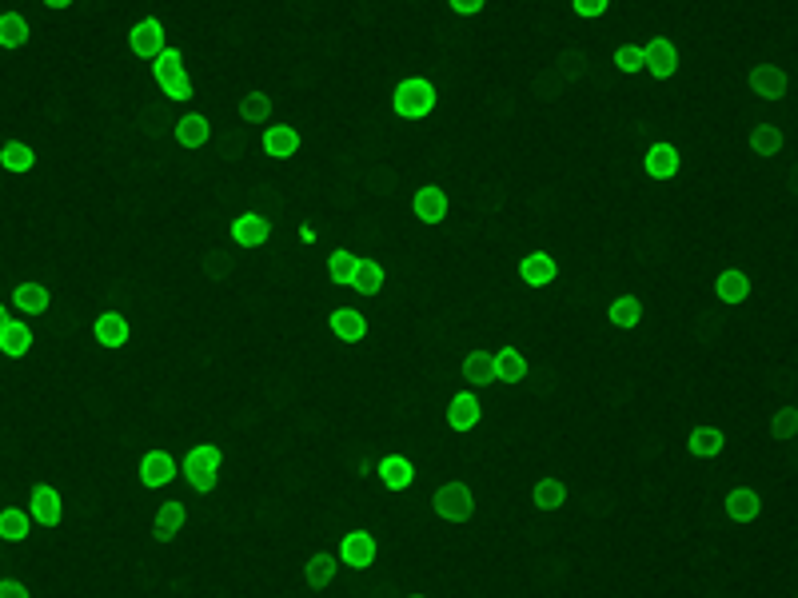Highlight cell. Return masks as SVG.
<instances>
[{
  "instance_id": "obj_8",
  "label": "cell",
  "mask_w": 798,
  "mask_h": 598,
  "mask_svg": "<svg viewBox=\"0 0 798 598\" xmlns=\"http://www.w3.org/2000/svg\"><path fill=\"white\" fill-rule=\"evenodd\" d=\"M411 212H415L419 224L439 228V224L451 216V196H447L439 184H423V188L411 196Z\"/></svg>"
},
{
  "instance_id": "obj_30",
  "label": "cell",
  "mask_w": 798,
  "mask_h": 598,
  "mask_svg": "<svg viewBox=\"0 0 798 598\" xmlns=\"http://www.w3.org/2000/svg\"><path fill=\"white\" fill-rule=\"evenodd\" d=\"M611 64L623 76H639V72H647V52H643V44H619L615 56H611Z\"/></svg>"
},
{
  "instance_id": "obj_21",
  "label": "cell",
  "mask_w": 798,
  "mask_h": 598,
  "mask_svg": "<svg viewBox=\"0 0 798 598\" xmlns=\"http://www.w3.org/2000/svg\"><path fill=\"white\" fill-rule=\"evenodd\" d=\"M567 499H571V491H567V483H563L559 475H543V479L531 487V503H535L539 511H559V507H567Z\"/></svg>"
},
{
  "instance_id": "obj_18",
  "label": "cell",
  "mask_w": 798,
  "mask_h": 598,
  "mask_svg": "<svg viewBox=\"0 0 798 598\" xmlns=\"http://www.w3.org/2000/svg\"><path fill=\"white\" fill-rule=\"evenodd\" d=\"M236 112H240V120H244V124H252V128H268V124H272V116H276V104H272V96H268V92L252 88V92H244V96H240Z\"/></svg>"
},
{
  "instance_id": "obj_15",
  "label": "cell",
  "mask_w": 798,
  "mask_h": 598,
  "mask_svg": "<svg viewBox=\"0 0 798 598\" xmlns=\"http://www.w3.org/2000/svg\"><path fill=\"white\" fill-rule=\"evenodd\" d=\"M28 515H32V523H40V527H56V523L64 519V495H60L56 487L40 483V487L32 491V503H28Z\"/></svg>"
},
{
  "instance_id": "obj_16",
  "label": "cell",
  "mask_w": 798,
  "mask_h": 598,
  "mask_svg": "<svg viewBox=\"0 0 798 598\" xmlns=\"http://www.w3.org/2000/svg\"><path fill=\"white\" fill-rule=\"evenodd\" d=\"M747 148H751L759 160H775V156L787 148V132H783L779 124L763 120V124H755V128L747 132Z\"/></svg>"
},
{
  "instance_id": "obj_23",
  "label": "cell",
  "mask_w": 798,
  "mask_h": 598,
  "mask_svg": "<svg viewBox=\"0 0 798 598\" xmlns=\"http://www.w3.org/2000/svg\"><path fill=\"white\" fill-rule=\"evenodd\" d=\"M28 40H32V24H28V16L16 12V8L0 12V48H24Z\"/></svg>"
},
{
  "instance_id": "obj_11",
  "label": "cell",
  "mask_w": 798,
  "mask_h": 598,
  "mask_svg": "<svg viewBox=\"0 0 798 598\" xmlns=\"http://www.w3.org/2000/svg\"><path fill=\"white\" fill-rule=\"evenodd\" d=\"M208 140H212V120L196 108H184L176 120V144L184 152H200V148H208Z\"/></svg>"
},
{
  "instance_id": "obj_3",
  "label": "cell",
  "mask_w": 798,
  "mask_h": 598,
  "mask_svg": "<svg viewBox=\"0 0 798 598\" xmlns=\"http://www.w3.org/2000/svg\"><path fill=\"white\" fill-rule=\"evenodd\" d=\"M431 511L443 523H471L479 515V499L463 479H451V483H439L431 491Z\"/></svg>"
},
{
  "instance_id": "obj_9",
  "label": "cell",
  "mask_w": 798,
  "mask_h": 598,
  "mask_svg": "<svg viewBox=\"0 0 798 598\" xmlns=\"http://www.w3.org/2000/svg\"><path fill=\"white\" fill-rule=\"evenodd\" d=\"M164 44H168V32H164L160 16H144V20L128 32V48H132V56H140V60H148V64L164 52Z\"/></svg>"
},
{
  "instance_id": "obj_19",
  "label": "cell",
  "mask_w": 798,
  "mask_h": 598,
  "mask_svg": "<svg viewBox=\"0 0 798 598\" xmlns=\"http://www.w3.org/2000/svg\"><path fill=\"white\" fill-rule=\"evenodd\" d=\"M607 315H611V323L619 327V331H635L643 319H647V303L639 296H615L611 299V307H607Z\"/></svg>"
},
{
  "instance_id": "obj_36",
  "label": "cell",
  "mask_w": 798,
  "mask_h": 598,
  "mask_svg": "<svg viewBox=\"0 0 798 598\" xmlns=\"http://www.w3.org/2000/svg\"><path fill=\"white\" fill-rule=\"evenodd\" d=\"M407 598H427V595H419V591H415V595H407Z\"/></svg>"
},
{
  "instance_id": "obj_24",
  "label": "cell",
  "mask_w": 798,
  "mask_h": 598,
  "mask_svg": "<svg viewBox=\"0 0 798 598\" xmlns=\"http://www.w3.org/2000/svg\"><path fill=\"white\" fill-rule=\"evenodd\" d=\"M188 68H184V48H176V44H164V52L152 60V80H156V88H164V84H172L176 76H184Z\"/></svg>"
},
{
  "instance_id": "obj_25",
  "label": "cell",
  "mask_w": 798,
  "mask_h": 598,
  "mask_svg": "<svg viewBox=\"0 0 798 598\" xmlns=\"http://www.w3.org/2000/svg\"><path fill=\"white\" fill-rule=\"evenodd\" d=\"M116 124H132V128H136V124H140V116H136V108H128V104H124V108H120V112H116V120H112V128H108V140H112V132H116ZM140 132H144V128H140ZM144 136H148V132H144ZM108 140H104V148H108ZM148 156H152V164H160V156H156V152H152V136H148ZM156 172H160V176H164V168H156ZM164 184H168V176H164ZM168 192H172V184H168ZM172 196H176V192H172ZM176 200H180V204H184V196H176ZM184 208H188V212H192V216H196V208H192V204H184ZM196 220H200V216H196ZM200 224H204V220H200ZM204 228H208V224H204ZM208 232H212V228H208ZM220 240H224V236H220Z\"/></svg>"
},
{
  "instance_id": "obj_17",
  "label": "cell",
  "mask_w": 798,
  "mask_h": 598,
  "mask_svg": "<svg viewBox=\"0 0 798 598\" xmlns=\"http://www.w3.org/2000/svg\"><path fill=\"white\" fill-rule=\"evenodd\" d=\"M715 296H719V303H727V307L747 303L751 299V276L743 268H723L715 276Z\"/></svg>"
},
{
  "instance_id": "obj_32",
  "label": "cell",
  "mask_w": 798,
  "mask_h": 598,
  "mask_svg": "<svg viewBox=\"0 0 798 598\" xmlns=\"http://www.w3.org/2000/svg\"><path fill=\"white\" fill-rule=\"evenodd\" d=\"M0 598H32V591H28L20 579L8 575V579H0Z\"/></svg>"
},
{
  "instance_id": "obj_12",
  "label": "cell",
  "mask_w": 798,
  "mask_h": 598,
  "mask_svg": "<svg viewBox=\"0 0 798 598\" xmlns=\"http://www.w3.org/2000/svg\"><path fill=\"white\" fill-rule=\"evenodd\" d=\"M723 511H727L731 523H755V519L763 515V495H759L755 487L739 483V487H731V491L723 495Z\"/></svg>"
},
{
  "instance_id": "obj_26",
  "label": "cell",
  "mask_w": 798,
  "mask_h": 598,
  "mask_svg": "<svg viewBox=\"0 0 798 598\" xmlns=\"http://www.w3.org/2000/svg\"><path fill=\"white\" fill-rule=\"evenodd\" d=\"M356 268H360V256L348 252V248H336V252L328 256V280H332L336 288H352Z\"/></svg>"
},
{
  "instance_id": "obj_35",
  "label": "cell",
  "mask_w": 798,
  "mask_h": 598,
  "mask_svg": "<svg viewBox=\"0 0 798 598\" xmlns=\"http://www.w3.org/2000/svg\"><path fill=\"white\" fill-rule=\"evenodd\" d=\"M751 579H755V567H751ZM751 598H755V583H751Z\"/></svg>"
},
{
  "instance_id": "obj_28",
  "label": "cell",
  "mask_w": 798,
  "mask_h": 598,
  "mask_svg": "<svg viewBox=\"0 0 798 598\" xmlns=\"http://www.w3.org/2000/svg\"><path fill=\"white\" fill-rule=\"evenodd\" d=\"M0 164L8 168V172H32L36 168V148L32 144H24V140H8L4 148H0Z\"/></svg>"
},
{
  "instance_id": "obj_34",
  "label": "cell",
  "mask_w": 798,
  "mask_h": 598,
  "mask_svg": "<svg viewBox=\"0 0 798 598\" xmlns=\"http://www.w3.org/2000/svg\"><path fill=\"white\" fill-rule=\"evenodd\" d=\"M40 4H44V8H52V12H64V8H72L76 0H40Z\"/></svg>"
},
{
  "instance_id": "obj_7",
  "label": "cell",
  "mask_w": 798,
  "mask_h": 598,
  "mask_svg": "<svg viewBox=\"0 0 798 598\" xmlns=\"http://www.w3.org/2000/svg\"><path fill=\"white\" fill-rule=\"evenodd\" d=\"M643 172H647L655 184H667V180H675V176L683 172V152H679V144H671V140H659V144H651V148H647V156H643Z\"/></svg>"
},
{
  "instance_id": "obj_31",
  "label": "cell",
  "mask_w": 798,
  "mask_h": 598,
  "mask_svg": "<svg viewBox=\"0 0 798 598\" xmlns=\"http://www.w3.org/2000/svg\"><path fill=\"white\" fill-rule=\"evenodd\" d=\"M571 8H575V16H583V20H599V16L611 8V0H571Z\"/></svg>"
},
{
  "instance_id": "obj_4",
  "label": "cell",
  "mask_w": 798,
  "mask_h": 598,
  "mask_svg": "<svg viewBox=\"0 0 798 598\" xmlns=\"http://www.w3.org/2000/svg\"><path fill=\"white\" fill-rule=\"evenodd\" d=\"M747 88H751L755 100H763V104H779V100L791 92V76H787V68L763 60V64H751V72H747Z\"/></svg>"
},
{
  "instance_id": "obj_33",
  "label": "cell",
  "mask_w": 798,
  "mask_h": 598,
  "mask_svg": "<svg viewBox=\"0 0 798 598\" xmlns=\"http://www.w3.org/2000/svg\"><path fill=\"white\" fill-rule=\"evenodd\" d=\"M447 4H451L455 16H479L487 8V0H447Z\"/></svg>"
},
{
  "instance_id": "obj_1",
  "label": "cell",
  "mask_w": 798,
  "mask_h": 598,
  "mask_svg": "<svg viewBox=\"0 0 798 598\" xmlns=\"http://www.w3.org/2000/svg\"><path fill=\"white\" fill-rule=\"evenodd\" d=\"M28 180L0 164V511L40 483L68 598H435L403 567L439 535L392 507L463 479L531 515L663 483V407L587 276L435 252L376 299L328 280L332 244L272 228L232 280L200 228L104 144L48 128ZM24 547L0 539V579Z\"/></svg>"
},
{
  "instance_id": "obj_5",
  "label": "cell",
  "mask_w": 798,
  "mask_h": 598,
  "mask_svg": "<svg viewBox=\"0 0 798 598\" xmlns=\"http://www.w3.org/2000/svg\"><path fill=\"white\" fill-rule=\"evenodd\" d=\"M228 240H232V248H240V252H256V248H264V244L272 240V220L260 216V212H244V216L232 220Z\"/></svg>"
},
{
  "instance_id": "obj_14",
  "label": "cell",
  "mask_w": 798,
  "mask_h": 598,
  "mask_svg": "<svg viewBox=\"0 0 798 598\" xmlns=\"http://www.w3.org/2000/svg\"><path fill=\"white\" fill-rule=\"evenodd\" d=\"M236 268H240V248H232V244L208 248V252H204V260H200V272H204V280H212V284H224V280H232V276H236Z\"/></svg>"
},
{
  "instance_id": "obj_13",
  "label": "cell",
  "mask_w": 798,
  "mask_h": 598,
  "mask_svg": "<svg viewBox=\"0 0 798 598\" xmlns=\"http://www.w3.org/2000/svg\"><path fill=\"white\" fill-rule=\"evenodd\" d=\"M519 280L527 288H551L559 280V260L551 252H531L519 260Z\"/></svg>"
},
{
  "instance_id": "obj_6",
  "label": "cell",
  "mask_w": 798,
  "mask_h": 598,
  "mask_svg": "<svg viewBox=\"0 0 798 598\" xmlns=\"http://www.w3.org/2000/svg\"><path fill=\"white\" fill-rule=\"evenodd\" d=\"M643 52H647V76H655V80H671L683 64V52L671 36H651L643 44Z\"/></svg>"
},
{
  "instance_id": "obj_10",
  "label": "cell",
  "mask_w": 798,
  "mask_h": 598,
  "mask_svg": "<svg viewBox=\"0 0 798 598\" xmlns=\"http://www.w3.org/2000/svg\"><path fill=\"white\" fill-rule=\"evenodd\" d=\"M260 148L268 160H292V156H300L304 140L292 124H268V128H260Z\"/></svg>"
},
{
  "instance_id": "obj_22",
  "label": "cell",
  "mask_w": 798,
  "mask_h": 598,
  "mask_svg": "<svg viewBox=\"0 0 798 598\" xmlns=\"http://www.w3.org/2000/svg\"><path fill=\"white\" fill-rule=\"evenodd\" d=\"M384 284H388V272H384V264L380 260H360V268H356V280H352V292L364 299H376L384 292Z\"/></svg>"
},
{
  "instance_id": "obj_29",
  "label": "cell",
  "mask_w": 798,
  "mask_h": 598,
  "mask_svg": "<svg viewBox=\"0 0 798 598\" xmlns=\"http://www.w3.org/2000/svg\"><path fill=\"white\" fill-rule=\"evenodd\" d=\"M767 431H771L775 443H791V439H798V403H783V407L771 415Z\"/></svg>"
},
{
  "instance_id": "obj_2",
  "label": "cell",
  "mask_w": 798,
  "mask_h": 598,
  "mask_svg": "<svg viewBox=\"0 0 798 598\" xmlns=\"http://www.w3.org/2000/svg\"><path fill=\"white\" fill-rule=\"evenodd\" d=\"M435 108H439V92H435V84L427 76H403L396 84V92H392V112L399 120H407V124L427 120Z\"/></svg>"
},
{
  "instance_id": "obj_27",
  "label": "cell",
  "mask_w": 798,
  "mask_h": 598,
  "mask_svg": "<svg viewBox=\"0 0 798 598\" xmlns=\"http://www.w3.org/2000/svg\"><path fill=\"white\" fill-rule=\"evenodd\" d=\"M32 535V515L24 507H4L0 511V539L4 543H20Z\"/></svg>"
},
{
  "instance_id": "obj_20",
  "label": "cell",
  "mask_w": 798,
  "mask_h": 598,
  "mask_svg": "<svg viewBox=\"0 0 798 598\" xmlns=\"http://www.w3.org/2000/svg\"><path fill=\"white\" fill-rule=\"evenodd\" d=\"M723 447H727V435H723L719 427H711V423H699V427H691V435H687V451H691L695 459H715Z\"/></svg>"
}]
</instances>
